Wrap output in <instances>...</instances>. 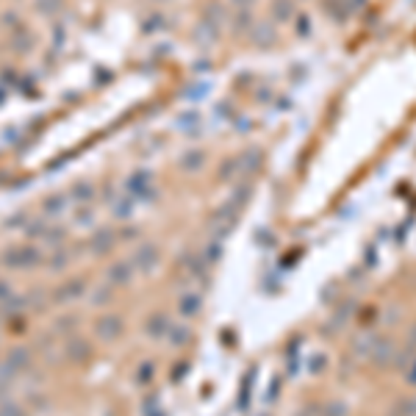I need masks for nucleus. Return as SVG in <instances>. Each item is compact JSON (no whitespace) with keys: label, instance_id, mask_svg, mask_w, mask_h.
<instances>
[]
</instances>
